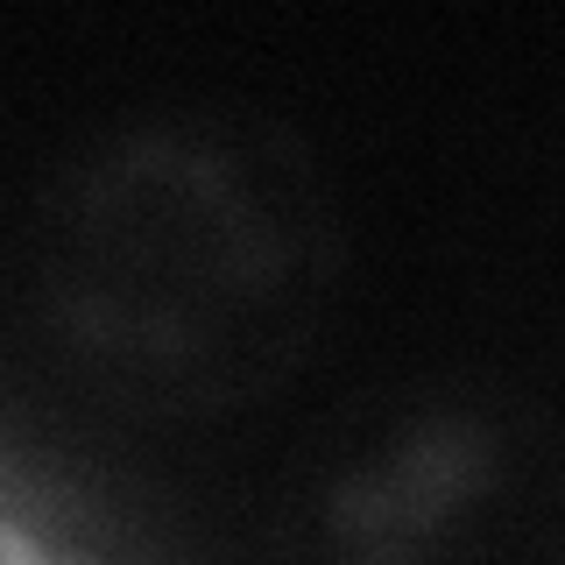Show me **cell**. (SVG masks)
Segmentation results:
<instances>
[{"mask_svg": "<svg viewBox=\"0 0 565 565\" xmlns=\"http://www.w3.org/2000/svg\"><path fill=\"white\" fill-rule=\"evenodd\" d=\"M332 234L297 149L247 120L128 135L64 184L43 297L57 347L114 403H255L311 347Z\"/></svg>", "mask_w": 565, "mask_h": 565, "instance_id": "6da1fadb", "label": "cell"}, {"mask_svg": "<svg viewBox=\"0 0 565 565\" xmlns=\"http://www.w3.org/2000/svg\"><path fill=\"white\" fill-rule=\"evenodd\" d=\"M347 565H565V459L431 431L347 494Z\"/></svg>", "mask_w": 565, "mask_h": 565, "instance_id": "7a4b0ae2", "label": "cell"}]
</instances>
